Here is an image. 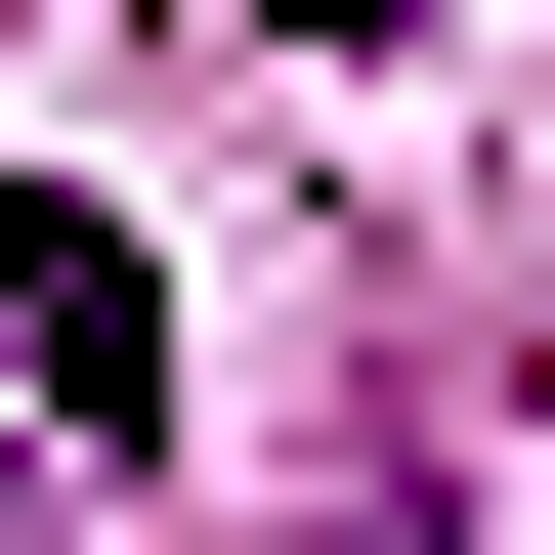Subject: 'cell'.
Segmentation results:
<instances>
[{"label": "cell", "instance_id": "cell-1", "mask_svg": "<svg viewBox=\"0 0 555 555\" xmlns=\"http://www.w3.org/2000/svg\"><path fill=\"white\" fill-rule=\"evenodd\" d=\"M0 385H43L86 470H171V257H129L86 171H0Z\"/></svg>", "mask_w": 555, "mask_h": 555}]
</instances>
